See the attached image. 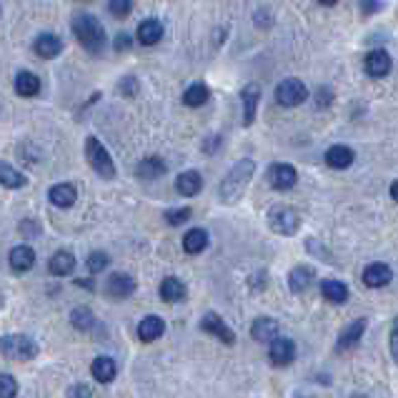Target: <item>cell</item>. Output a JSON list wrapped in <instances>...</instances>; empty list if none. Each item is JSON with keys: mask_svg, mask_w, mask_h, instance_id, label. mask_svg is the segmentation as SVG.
I'll use <instances>...</instances> for the list:
<instances>
[{"mask_svg": "<svg viewBox=\"0 0 398 398\" xmlns=\"http://www.w3.org/2000/svg\"><path fill=\"white\" fill-rule=\"evenodd\" d=\"M391 68L393 60L386 51H371L366 55V73H369L371 78H384V75L391 73Z\"/></svg>", "mask_w": 398, "mask_h": 398, "instance_id": "cell-12", "label": "cell"}, {"mask_svg": "<svg viewBox=\"0 0 398 398\" xmlns=\"http://www.w3.org/2000/svg\"><path fill=\"white\" fill-rule=\"evenodd\" d=\"M208 101V86H203V83H193L188 86V90L183 93V103L188 105V108H198L203 103Z\"/></svg>", "mask_w": 398, "mask_h": 398, "instance_id": "cell-33", "label": "cell"}, {"mask_svg": "<svg viewBox=\"0 0 398 398\" xmlns=\"http://www.w3.org/2000/svg\"><path fill=\"white\" fill-rule=\"evenodd\" d=\"M296 181H298V173L290 163H273V166L268 168V183L275 190H290L296 186Z\"/></svg>", "mask_w": 398, "mask_h": 398, "instance_id": "cell-7", "label": "cell"}, {"mask_svg": "<svg viewBox=\"0 0 398 398\" xmlns=\"http://www.w3.org/2000/svg\"><path fill=\"white\" fill-rule=\"evenodd\" d=\"M0 356L8 361H33L38 356V343L25 333L0 336Z\"/></svg>", "mask_w": 398, "mask_h": 398, "instance_id": "cell-3", "label": "cell"}, {"mask_svg": "<svg viewBox=\"0 0 398 398\" xmlns=\"http://www.w3.org/2000/svg\"><path fill=\"white\" fill-rule=\"evenodd\" d=\"M206 246H208V233L203 231V228H193V231H188L183 236V251H186V253H190V256L203 253Z\"/></svg>", "mask_w": 398, "mask_h": 398, "instance_id": "cell-29", "label": "cell"}, {"mask_svg": "<svg viewBox=\"0 0 398 398\" xmlns=\"http://www.w3.org/2000/svg\"><path fill=\"white\" fill-rule=\"evenodd\" d=\"M108 10L116 15V18H128L133 10V0H110Z\"/></svg>", "mask_w": 398, "mask_h": 398, "instance_id": "cell-36", "label": "cell"}, {"mask_svg": "<svg viewBox=\"0 0 398 398\" xmlns=\"http://www.w3.org/2000/svg\"><path fill=\"white\" fill-rule=\"evenodd\" d=\"M48 198H51L53 206H58V208H71L73 203L78 201V190L73 188L71 183H58V186H53L48 190Z\"/></svg>", "mask_w": 398, "mask_h": 398, "instance_id": "cell-23", "label": "cell"}, {"mask_svg": "<svg viewBox=\"0 0 398 398\" xmlns=\"http://www.w3.org/2000/svg\"><path fill=\"white\" fill-rule=\"evenodd\" d=\"M326 163L336 171H343L353 163V151L348 145H331L326 151Z\"/></svg>", "mask_w": 398, "mask_h": 398, "instance_id": "cell-25", "label": "cell"}, {"mask_svg": "<svg viewBox=\"0 0 398 398\" xmlns=\"http://www.w3.org/2000/svg\"><path fill=\"white\" fill-rule=\"evenodd\" d=\"M268 356H271L273 366H288V363H293V358H296V343H293L290 338L278 336L275 340H271V351H268Z\"/></svg>", "mask_w": 398, "mask_h": 398, "instance_id": "cell-9", "label": "cell"}, {"mask_svg": "<svg viewBox=\"0 0 398 398\" xmlns=\"http://www.w3.org/2000/svg\"><path fill=\"white\" fill-rule=\"evenodd\" d=\"M15 93L23 95V98H33V95L40 93V78L36 73L21 71L15 75Z\"/></svg>", "mask_w": 398, "mask_h": 398, "instance_id": "cell-22", "label": "cell"}, {"mask_svg": "<svg viewBox=\"0 0 398 398\" xmlns=\"http://www.w3.org/2000/svg\"><path fill=\"white\" fill-rule=\"evenodd\" d=\"M160 298L166 301V303H178V301H183L186 298V286H183V281H178V278H163V283H160Z\"/></svg>", "mask_w": 398, "mask_h": 398, "instance_id": "cell-28", "label": "cell"}, {"mask_svg": "<svg viewBox=\"0 0 398 398\" xmlns=\"http://www.w3.org/2000/svg\"><path fill=\"white\" fill-rule=\"evenodd\" d=\"M203 188V178L198 171H186V173H181L178 178H175V190L181 193V196H198Z\"/></svg>", "mask_w": 398, "mask_h": 398, "instance_id": "cell-20", "label": "cell"}, {"mask_svg": "<svg viewBox=\"0 0 398 398\" xmlns=\"http://www.w3.org/2000/svg\"><path fill=\"white\" fill-rule=\"evenodd\" d=\"M33 51H36L40 58L51 60V58H55V55H60L63 40H60L55 33H40V36L36 38V43H33Z\"/></svg>", "mask_w": 398, "mask_h": 398, "instance_id": "cell-15", "label": "cell"}, {"mask_svg": "<svg viewBox=\"0 0 398 398\" xmlns=\"http://www.w3.org/2000/svg\"><path fill=\"white\" fill-rule=\"evenodd\" d=\"M321 5H336V3H338V0H319Z\"/></svg>", "mask_w": 398, "mask_h": 398, "instance_id": "cell-45", "label": "cell"}, {"mask_svg": "<svg viewBox=\"0 0 398 398\" xmlns=\"http://www.w3.org/2000/svg\"><path fill=\"white\" fill-rule=\"evenodd\" d=\"M25 183H28L25 181V175L18 173L10 163L0 160V186H5V188H10V190H18V188H23Z\"/></svg>", "mask_w": 398, "mask_h": 398, "instance_id": "cell-30", "label": "cell"}, {"mask_svg": "<svg viewBox=\"0 0 398 398\" xmlns=\"http://www.w3.org/2000/svg\"><path fill=\"white\" fill-rule=\"evenodd\" d=\"M190 218V208H171L166 210L168 225H183Z\"/></svg>", "mask_w": 398, "mask_h": 398, "instance_id": "cell-37", "label": "cell"}, {"mask_svg": "<svg viewBox=\"0 0 398 398\" xmlns=\"http://www.w3.org/2000/svg\"><path fill=\"white\" fill-rule=\"evenodd\" d=\"M361 10L366 15L376 13V10H378V3H373V0H361Z\"/></svg>", "mask_w": 398, "mask_h": 398, "instance_id": "cell-43", "label": "cell"}, {"mask_svg": "<svg viewBox=\"0 0 398 398\" xmlns=\"http://www.w3.org/2000/svg\"><path fill=\"white\" fill-rule=\"evenodd\" d=\"M391 353L398 363V319L393 321V328H391Z\"/></svg>", "mask_w": 398, "mask_h": 398, "instance_id": "cell-39", "label": "cell"}, {"mask_svg": "<svg viewBox=\"0 0 398 398\" xmlns=\"http://www.w3.org/2000/svg\"><path fill=\"white\" fill-rule=\"evenodd\" d=\"M240 101H243V123L251 125L256 121V110H258V101H261V86H258V83L243 86Z\"/></svg>", "mask_w": 398, "mask_h": 398, "instance_id": "cell-10", "label": "cell"}, {"mask_svg": "<svg viewBox=\"0 0 398 398\" xmlns=\"http://www.w3.org/2000/svg\"><path fill=\"white\" fill-rule=\"evenodd\" d=\"M391 198L398 203V181H393V183H391Z\"/></svg>", "mask_w": 398, "mask_h": 398, "instance_id": "cell-44", "label": "cell"}, {"mask_svg": "<svg viewBox=\"0 0 398 398\" xmlns=\"http://www.w3.org/2000/svg\"><path fill=\"white\" fill-rule=\"evenodd\" d=\"M86 158H88V163H90V168H93L101 178H105V181L116 178V163L110 158L108 148H105L98 138L90 136L86 140Z\"/></svg>", "mask_w": 398, "mask_h": 398, "instance_id": "cell-4", "label": "cell"}, {"mask_svg": "<svg viewBox=\"0 0 398 398\" xmlns=\"http://www.w3.org/2000/svg\"><path fill=\"white\" fill-rule=\"evenodd\" d=\"M68 398H90V388H88V386H83V384L73 386L71 391H68Z\"/></svg>", "mask_w": 398, "mask_h": 398, "instance_id": "cell-38", "label": "cell"}, {"mask_svg": "<svg viewBox=\"0 0 398 398\" xmlns=\"http://www.w3.org/2000/svg\"><path fill=\"white\" fill-rule=\"evenodd\" d=\"M393 281V271L391 266H386V263H371L366 271H363V283L369 286V288H384L388 283Z\"/></svg>", "mask_w": 398, "mask_h": 398, "instance_id": "cell-11", "label": "cell"}, {"mask_svg": "<svg viewBox=\"0 0 398 398\" xmlns=\"http://www.w3.org/2000/svg\"><path fill=\"white\" fill-rule=\"evenodd\" d=\"M313 268L311 266H296L293 271L288 273V286H290V290L293 293H303L308 286H311V281H313Z\"/></svg>", "mask_w": 398, "mask_h": 398, "instance_id": "cell-27", "label": "cell"}, {"mask_svg": "<svg viewBox=\"0 0 398 398\" xmlns=\"http://www.w3.org/2000/svg\"><path fill=\"white\" fill-rule=\"evenodd\" d=\"M131 48V36L128 33H121V36L116 38V51H128Z\"/></svg>", "mask_w": 398, "mask_h": 398, "instance_id": "cell-40", "label": "cell"}, {"mask_svg": "<svg viewBox=\"0 0 398 398\" xmlns=\"http://www.w3.org/2000/svg\"><path fill=\"white\" fill-rule=\"evenodd\" d=\"M8 261H10V268H13L15 273H25L36 263V253H33L30 246H15L10 251V256H8Z\"/></svg>", "mask_w": 398, "mask_h": 398, "instance_id": "cell-21", "label": "cell"}, {"mask_svg": "<svg viewBox=\"0 0 398 398\" xmlns=\"http://www.w3.org/2000/svg\"><path fill=\"white\" fill-rule=\"evenodd\" d=\"M366 319H356V321H351L343 331H340V336H338V351H348V348H353V346H358V340L363 338V333H366Z\"/></svg>", "mask_w": 398, "mask_h": 398, "instance_id": "cell-14", "label": "cell"}, {"mask_svg": "<svg viewBox=\"0 0 398 398\" xmlns=\"http://www.w3.org/2000/svg\"><path fill=\"white\" fill-rule=\"evenodd\" d=\"M105 293L110 298H128L136 293V281L128 273H113L105 283Z\"/></svg>", "mask_w": 398, "mask_h": 398, "instance_id": "cell-13", "label": "cell"}, {"mask_svg": "<svg viewBox=\"0 0 398 398\" xmlns=\"http://www.w3.org/2000/svg\"><path fill=\"white\" fill-rule=\"evenodd\" d=\"M278 321L268 319V316H261V319L253 321V326H251V336H253L258 343H271V340L278 338Z\"/></svg>", "mask_w": 398, "mask_h": 398, "instance_id": "cell-16", "label": "cell"}, {"mask_svg": "<svg viewBox=\"0 0 398 398\" xmlns=\"http://www.w3.org/2000/svg\"><path fill=\"white\" fill-rule=\"evenodd\" d=\"M268 225L278 236H296L298 228H301V216L290 206H273L268 210Z\"/></svg>", "mask_w": 398, "mask_h": 398, "instance_id": "cell-5", "label": "cell"}, {"mask_svg": "<svg viewBox=\"0 0 398 398\" xmlns=\"http://www.w3.org/2000/svg\"><path fill=\"white\" fill-rule=\"evenodd\" d=\"M166 331V323L160 316H145L140 323H138V338L143 340V343H153L156 338H160Z\"/></svg>", "mask_w": 398, "mask_h": 398, "instance_id": "cell-17", "label": "cell"}, {"mask_svg": "<svg viewBox=\"0 0 398 398\" xmlns=\"http://www.w3.org/2000/svg\"><path fill=\"white\" fill-rule=\"evenodd\" d=\"M73 268H75V256H73L71 251H58V253H53L51 261H48V271H51L55 278L71 275Z\"/></svg>", "mask_w": 398, "mask_h": 398, "instance_id": "cell-19", "label": "cell"}, {"mask_svg": "<svg viewBox=\"0 0 398 398\" xmlns=\"http://www.w3.org/2000/svg\"><path fill=\"white\" fill-rule=\"evenodd\" d=\"M73 36L88 53H101L105 48V28L103 23L90 13H78L71 21Z\"/></svg>", "mask_w": 398, "mask_h": 398, "instance_id": "cell-2", "label": "cell"}, {"mask_svg": "<svg viewBox=\"0 0 398 398\" xmlns=\"http://www.w3.org/2000/svg\"><path fill=\"white\" fill-rule=\"evenodd\" d=\"M138 178H145V181H153V178H160L166 173V160L158 158V156H148L136 166Z\"/></svg>", "mask_w": 398, "mask_h": 398, "instance_id": "cell-24", "label": "cell"}, {"mask_svg": "<svg viewBox=\"0 0 398 398\" xmlns=\"http://www.w3.org/2000/svg\"><path fill=\"white\" fill-rule=\"evenodd\" d=\"M306 98H308V90H306V86L298 78L283 80V83H278V88H275V101H278V105H283V108H296V105H301Z\"/></svg>", "mask_w": 398, "mask_h": 398, "instance_id": "cell-6", "label": "cell"}, {"mask_svg": "<svg viewBox=\"0 0 398 398\" xmlns=\"http://www.w3.org/2000/svg\"><path fill=\"white\" fill-rule=\"evenodd\" d=\"M90 373H93V378L98 384H110L118 373V366L110 356H98V358L90 363Z\"/></svg>", "mask_w": 398, "mask_h": 398, "instance_id": "cell-18", "label": "cell"}, {"mask_svg": "<svg viewBox=\"0 0 398 398\" xmlns=\"http://www.w3.org/2000/svg\"><path fill=\"white\" fill-rule=\"evenodd\" d=\"M201 331H206V333H213L218 340H223L225 346H233L236 343V333L231 331V328L225 326L223 323V319L218 316V313H206L201 319Z\"/></svg>", "mask_w": 398, "mask_h": 398, "instance_id": "cell-8", "label": "cell"}, {"mask_svg": "<svg viewBox=\"0 0 398 398\" xmlns=\"http://www.w3.org/2000/svg\"><path fill=\"white\" fill-rule=\"evenodd\" d=\"M121 90H123L125 95H133V93H136V80H133V78L121 80Z\"/></svg>", "mask_w": 398, "mask_h": 398, "instance_id": "cell-41", "label": "cell"}, {"mask_svg": "<svg viewBox=\"0 0 398 398\" xmlns=\"http://www.w3.org/2000/svg\"><path fill=\"white\" fill-rule=\"evenodd\" d=\"M321 293H323V298L331 301V303H346L348 301L346 283H340V281H323L321 283Z\"/></svg>", "mask_w": 398, "mask_h": 398, "instance_id": "cell-31", "label": "cell"}, {"mask_svg": "<svg viewBox=\"0 0 398 398\" xmlns=\"http://www.w3.org/2000/svg\"><path fill=\"white\" fill-rule=\"evenodd\" d=\"M71 323H73V328H78V331H93L95 328V316H93L90 308L78 306V308H73L71 311Z\"/></svg>", "mask_w": 398, "mask_h": 398, "instance_id": "cell-32", "label": "cell"}, {"mask_svg": "<svg viewBox=\"0 0 398 398\" xmlns=\"http://www.w3.org/2000/svg\"><path fill=\"white\" fill-rule=\"evenodd\" d=\"M108 263H110L108 253H103V251H93V253L88 256V271L90 273H103L108 268Z\"/></svg>", "mask_w": 398, "mask_h": 398, "instance_id": "cell-34", "label": "cell"}, {"mask_svg": "<svg viewBox=\"0 0 398 398\" xmlns=\"http://www.w3.org/2000/svg\"><path fill=\"white\" fill-rule=\"evenodd\" d=\"M253 173H256L253 160L251 158L238 160V163H236V166L225 173V178L221 181V186H218V198H221V203H228V206L238 203L240 196L246 193L248 183L253 181Z\"/></svg>", "mask_w": 398, "mask_h": 398, "instance_id": "cell-1", "label": "cell"}, {"mask_svg": "<svg viewBox=\"0 0 398 398\" xmlns=\"http://www.w3.org/2000/svg\"><path fill=\"white\" fill-rule=\"evenodd\" d=\"M316 103H319V105H328V103H331V90H328V88H321Z\"/></svg>", "mask_w": 398, "mask_h": 398, "instance_id": "cell-42", "label": "cell"}, {"mask_svg": "<svg viewBox=\"0 0 398 398\" xmlns=\"http://www.w3.org/2000/svg\"><path fill=\"white\" fill-rule=\"evenodd\" d=\"M18 396V381L10 373H0V398Z\"/></svg>", "mask_w": 398, "mask_h": 398, "instance_id": "cell-35", "label": "cell"}, {"mask_svg": "<svg viewBox=\"0 0 398 398\" xmlns=\"http://www.w3.org/2000/svg\"><path fill=\"white\" fill-rule=\"evenodd\" d=\"M163 38V23L158 21H143L138 25V43L140 45H156Z\"/></svg>", "mask_w": 398, "mask_h": 398, "instance_id": "cell-26", "label": "cell"}]
</instances>
